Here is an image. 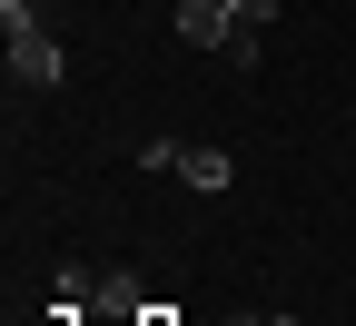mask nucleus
<instances>
[{
	"label": "nucleus",
	"mask_w": 356,
	"mask_h": 326,
	"mask_svg": "<svg viewBox=\"0 0 356 326\" xmlns=\"http://www.w3.org/2000/svg\"><path fill=\"white\" fill-rule=\"evenodd\" d=\"M0 30H10V79H20V89H60V79H70L60 40L40 30V0H0Z\"/></svg>",
	"instance_id": "f257e3e1"
},
{
	"label": "nucleus",
	"mask_w": 356,
	"mask_h": 326,
	"mask_svg": "<svg viewBox=\"0 0 356 326\" xmlns=\"http://www.w3.org/2000/svg\"><path fill=\"white\" fill-rule=\"evenodd\" d=\"M178 40H188V50H228L238 70H257V30L228 10V0H178Z\"/></svg>",
	"instance_id": "f03ea898"
},
{
	"label": "nucleus",
	"mask_w": 356,
	"mask_h": 326,
	"mask_svg": "<svg viewBox=\"0 0 356 326\" xmlns=\"http://www.w3.org/2000/svg\"><path fill=\"white\" fill-rule=\"evenodd\" d=\"M99 316H109V326H139V316H149L139 277H99Z\"/></svg>",
	"instance_id": "20e7f679"
},
{
	"label": "nucleus",
	"mask_w": 356,
	"mask_h": 326,
	"mask_svg": "<svg viewBox=\"0 0 356 326\" xmlns=\"http://www.w3.org/2000/svg\"><path fill=\"white\" fill-rule=\"evenodd\" d=\"M228 10H238L248 30H267V20H277V0H228Z\"/></svg>",
	"instance_id": "39448f33"
},
{
	"label": "nucleus",
	"mask_w": 356,
	"mask_h": 326,
	"mask_svg": "<svg viewBox=\"0 0 356 326\" xmlns=\"http://www.w3.org/2000/svg\"><path fill=\"white\" fill-rule=\"evenodd\" d=\"M139 168H159V178H188L198 198H228V178H238V158H228V149H178V138L139 149Z\"/></svg>",
	"instance_id": "7ed1b4c3"
}]
</instances>
